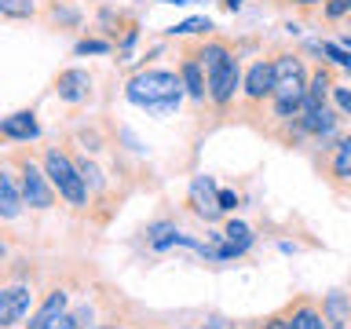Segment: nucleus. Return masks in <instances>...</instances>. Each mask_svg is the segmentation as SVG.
Masks as SVG:
<instances>
[{
	"label": "nucleus",
	"instance_id": "5",
	"mask_svg": "<svg viewBox=\"0 0 351 329\" xmlns=\"http://www.w3.org/2000/svg\"><path fill=\"white\" fill-rule=\"evenodd\" d=\"M33 304H37L33 285H26V282L4 285V289H0V329H15L22 318L33 311Z\"/></svg>",
	"mask_w": 351,
	"mask_h": 329
},
{
	"label": "nucleus",
	"instance_id": "3",
	"mask_svg": "<svg viewBox=\"0 0 351 329\" xmlns=\"http://www.w3.org/2000/svg\"><path fill=\"white\" fill-rule=\"evenodd\" d=\"M307 81H311V73H307L300 55H293V51L274 55V95H271V103H293V106L304 103Z\"/></svg>",
	"mask_w": 351,
	"mask_h": 329
},
{
	"label": "nucleus",
	"instance_id": "9",
	"mask_svg": "<svg viewBox=\"0 0 351 329\" xmlns=\"http://www.w3.org/2000/svg\"><path fill=\"white\" fill-rule=\"evenodd\" d=\"M282 315H285V322H289V329H329L322 307H318L311 296H296Z\"/></svg>",
	"mask_w": 351,
	"mask_h": 329
},
{
	"label": "nucleus",
	"instance_id": "28",
	"mask_svg": "<svg viewBox=\"0 0 351 329\" xmlns=\"http://www.w3.org/2000/svg\"><path fill=\"white\" fill-rule=\"evenodd\" d=\"M73 315V322H77V329H88V322H92V307H77V311H70Z\"/></svg>",
	"mask_w": 351,
	"mask_h": 329
},
{
	"label": "nucleus",
	"instance_id": "41",
	"mask_svg": "<svg viewBox=\"0 0 351 329\" xmlns=\"http://www.w3.org/2000/svg\"><path fill=\"white\" fill-rule=\"evenodd\" d=\"M0 274H4V271H0Z\"/></svg>",
	"mask_w": 351,
	"mask_h": 329
},
{
	"label": "nucleus",
	"instance_id": "15",
	"mask_svg": "<svg viewBox=\"0 0 351 329\" xmlns=\"http://www.w3.org/2000/svg\"><path fill=\"white\" fill-rule=\"evenodd\" d=\"M304 132L307 136H315V139H329L337 132V125H340V110H333V106H311V110H304Z\"/></svg>",
	"mask_w": 351,
	"mask_h": 329
},
{
	"label": "nucleus",
	"instance_id": "29",
	"mask_svg": "<svg viewBox=\"0 0 351 329\" xmlns=\"http://www.w3.org/2000/svg\"><path fill=\"white\" fill-rule=\"evenodd\" d=\"M219 208H223V212H234V208H238V194L234 191H219Z\"/></svg>",
	"mask_w": 351,
	"mask_h": 329
},
{
	"label": "nucleus",
	"instance_id": "34",
	"mask_svg": "<svg viewBox=\"0 0 351 329\" xmlns=\"http://www.w3.org/2000/svg\"><path fill=\"white\" fill-rule=\"evenodd\" d=\"M340 44H344V48L351 51V33H348V37H344V40H340Z\"/></svg>",
	"mask_w": 351,
	"mask_h": 329
},
{
	"label": "nucleus",
	"instance_id": "27",
	"mask_svg": "<svg viewBox=\"0 0 351 329\" xmlns=\"http://www.w3.org/2000/svg\"><path fill=\"white\" fill-rule=\"evenodd\" d=\"M256 329H289V322H285V315H267Z\"/></svg>",
	"mask_w": 351,
	"mask_h": 329
},
{
	"label": "nucleus",
	"instance_id": "1",
	"mask_svg": "<svg viewBox=\"0 0 351 329\" xmlns=\"http://www.w3.org/2000/svg\"><path fill=\"white\" fill-rule=\"evenodd\" d=\"M125 95L132 106H143L150 114H172L183 99V81L172 70H143L128 81Z\"/></svg>",
	"mask_w": 351,
	"mask_h": 329
},
{
	"label": "nucleus",
	"instance_id": "33",
	"mask_svg": "<svg viewBox=\"0 0 351 329\" xmlns=\"http://www.w3.org/2000/svg\"><path fill=\"white\" fill-rule=\"evenodd\" d=\"M161 4H194V0H161Z\"/></svg>",
	"mask_w": 351,
	"mask_h": 329
},
{
	"label": "nucleus",
	"instance_id": "24",
	"mask_svg": "<svg viewBox=\"0 0 351 329\" xmlns=\"http://www.w3.org/2000/svg\"><path fill=\"white\" fill-rule=\"evenodd\" d=\"M73 51L77 55H103V51H110V44L106 40H81Z\"/></svg>",
	"mask_w": 351,
	"mask_h": 329
},
{
	"label": "nucleus",
	"instance_id": "22",
	"mask_svg": "<svg viewBox=\"0 0 351 329\" xmlns=\"http://www.w3.org/2000/svg\"><path fill=\"white\" fill-rule=\"evenodd\" d=\"M143 234H147V241H150L154 249H158L169 234H176V223H172V219H158V223H150L147 230H143Z\"/></svg>",
	"mask_w": 351,
	"mask_h": 329
},
{
	"label": "nucleus",
	"instance_id": "35",
	"mask_svg": "<svg viewBox=\"0 0 351 329\" xmlns=\"http://www.w3.org/2000/svg\"><path fill=\"white\" fill-rule=\"evenodd\" d=\"M92 329H121V326H92Z\"/></svg>",
	"mask_w": 351,
	"mask_h": 329
},
{
	"label": "nucleus",
	"instance_id": "25",
	"mask_svg": "<svg viewBox=\"0 0 351 329\" xmlns=\"http://www.w3.org/2000/svg\"><path fill=\"white\" fill-rule=\"evenodd\" d=\"M333 103H337V110H340V114H348L351 117V88H333Z\"/></svg>",
	"mask_w": 351,
	"mask_h": 329
},
{
	"label": "nucleus",
	"instance_id": "26",
	"mask_svg": "<svg viewBox=\"0 0 351 329\" xmlns=\"http://www.w3.org/2000/svg\"><path fill=\"white\" fill-rule=\"evenodd\" d=\"M44 329H77V322H73V315H70V311H62V315L48 318V326H44Z\"/></svg>",
	"mask_w": 351,
	"mask_h": 329
},
{
	"label": "nucleus",
	"instance_id": "20",
	"mask_svg": "<svg viewBox=\"0 0 351 329\" xmlns=\"http://www.w3.org/2000/svg\"><path fill=\"white\" fill-rule=\"evenodd\" d=\"M37 11V0H0V15L8 19H29Z\"/></svg>",
	"mask_w": 351,
	"mask_h": 329
},
{
	"label": "nucleus",
	"instance_id": "8",
	"mask_svg": "<svg viewBox=\"0 0 351 329\" xmlns=\"http://www.w3.org/2000/svg\"><path fill=\"white\" fill-rule=\"evenodd\" d=\"M186 202H191V208L205 219V223H213V219L223 216V208H219V186L208 180V175H197L191 183V197H186Z\"/></svg>",
	"mask_w": 351,
	"mask_h": 329
},
{
	"label": "nucleus",
	"instance_id": "16",
	"mask_svg": "<svg viewBox=\"0 0 351 329\" xmlns=\"http://www.w3.org/2000/svg\"><path fill=\"white\" fill-rule=\"evenodd\" d=\"M180 81H183V92L191 99H205L208 95V73L197 55H186V59L180 62Z\"/></svg>",
	"mask_w": 351,
	"mask_h": 329
},
{
	"label": "nucleus",
	"instance_id": "32",
	"mask_svg": "<svg viewBox=\"0 0 351 329\" xmlns=\"http://www.w3.org/2000/svg\"><path fill=\"white\" fill-rule=\"evenodd\" d=\"M219 8H223V11H238L241 0H219Z\"/></svg>",
	"mask_w": 351,
	"mask_h": 329
},
{
	"label": "nucleus",
	"instance_id": "21",
	"mask_svg": "<svg viewBox=\"0 0 351 329\" xmlns=\"http://www.w3.org/2000/svg\"><path fill=\"white\" fill-rule=\"evenodd\" d=\"M318 51H322V55H326V59H329V62H333V66H344V70H348V66H351V51L344 48V44H333V40H322V48H318Z\"/></svg>",
	"mask_w": 351,
	"mask_h": 329
},
{
	"label": "nucleus",
	"instance_id": "23",
	"mask_svg": "<svg viewBox=\"0 0 351 329\" xmlns=\"http://www.w3.org/2000/svg\"><path fill=\"white\" fill-rule=\"evenodd\" d=\"M208 29H213L208 19H186V22H180V26H172L169 33H176V37H194V33H208Z\"/></svg>",
	"mask_w": 351,
	"mask_h": 329
},
{
	"label": "nucleus",
	"instance_id": "30",
	"mask_svg": "<svg viewBox=\"0 0 351 329\" xmlns=\"http://www.w3.org/2000/svg\"><path fill=\"white\" fill-rule=\"evenodd\" d=\"M202 329H234V322H227V318H219V315H216V318H208Z\"/></svg>",
	"mask_w": 351,
	"mask_h": 329
},
{
	"label": "nucleus",
	"instance_id": "7",
	"mask_svg": "<svg viewBox=\"0 0 351 329\" xmlns=\"http://www.w3.org/2000/svg\"><path fill=\"white\" fill-rule=\"evenodd\" d=\"M241 88H245V99L252 106L267 103L274 95V59H256L241 77Z\"/></svg>",
	"mask_w": 351,
	"mask_h": 329
},
{
	"label": "nucleus",
	"instance_id": "39",
	"mask_svg": "<svg viewBox=\"0 0 351 329\" xmlns=\"http://www.w3.org/2000/svg\"><path fill=\"white\" fill-rule=\"evenodd\" d=\"M180 329H194V326H180Z\"/></svg>",
	"mask_w": 351,
	"mask_h": 329
},
{
	"label": "nucleus",
	"instance_id": "4",
	"mask_svg": "<svg viewBox=\"0 0 351 329\" xmlns=\"http://www.w3.org/2000/svg\"><path fill=\"white\" fill-rule=\"evenodd\" d=\"M19 183H22V197L29 208H51L55 205V186L44 172V164L33 158H19Z\"/></svg>",
	"mask_w": 351,
	"mask_h": 329
},
{
	"label": "nucleus",
	"instance_id": "2",
	"mask_svg": "<svg viewBox=\"0 0 351 329\" xmlns=\"http://www.w3.org/2000/svg\"><path fill=\"white\" fill-rule=\"evenodd\" d=\"M44 172H48L55 194H59L66 205H73V208L88 205V183H84V175H81V169H77V161L70 154L44 150Z\"/></svg>",
	"mask_w": 351,
	"mask_h": 329
},
{
	"label": "nucleus",
	"instance_id": "6",
	"mask_svg": "<svg viewBox=\"0 0 351 329\" xmlns=\"http://www.w3.org/2000/svg\"><path fill=\"white\" fill-rule=\"evenodd\" d=\"M238 84H241V66H238V55H230L227 62H219L216 70H208V103L227 110L238 95Z\"/></svg>",
	"mask_w": 351,
	"mask_h": 329
},
{
	"label": "nucleus",
	"instance_id": "13",
	"mask_svg": "<svg viewBox=\"0 0 351 329\" xmlns=\"http://www.w3.org/2000/svg\"><path fill=\"white\" fill-rule=\"evenodd\" d=\"M22 208H26V197H22L19 175L0 169V219H19Z\"/></svg>",
	"mask_w": 351,
	"mask_h": 329
},
{
	"label": "nucleus",
	"instance_id": "17",
	"mask_svg": "<svg viewBox=\"0 0 351 329\" xmlns=\"http://www.w3.org/2000/svg\"><path fill=\"white\" fill-rule=\"evenodd\" d=\"M333 70L329 66H318V70L311 73V81H307V95H304V110H311V106H322L326 103V95H333Z\"/></svg>",
	"mask_w": 351,
	"mask_h": 329
},
{
	"label": "nucleus",
	"instance_id": "31",
	"mask_svg": "<svg viewBox=\"0 0 351 329\" xmlns=\"http://www.w3.org/2000/svg\"><path fill=\"white\" fill-rule=\"evenodd\" d=\"M289 4H296V8H318V4H326V0H289Z\"/></svg>",
	"mask_w": 351,
	"mask_h": 329
},
{
	"label": "nucleus",
	"instance_id": "40",
	"mask_svg": "<svg viewBox=\"0 0 351 329\" xmlns=\"http://www.w3.org/2000/svg\"><path fill=\"white\" fill-rule=\"evenodd\" d=\"M348 73H351V66H348Z\"/></svg>",
	"mask_w": 351,
	"mask_h": 329
},
{
	"label": "nucleus",
	"instance_id": "38",
	"mask_svg": "<svg viewBox=\"0 0 351 329\" xmlns=\"http://www.w3.org/2000/svg\"><path fill=\"white\" fill-rule=\"evenodd\" d=\"M234 329H256V326H234Z\"/></svg>",
	"mask_w": 351,
	"mask_h": 329
},
{
	"label": "nucleus",
	"instance_id": "11",
	"mask_svg": "<svg viewBox=\"0 0 351 329\" xmlns=\"http://www.w3.org/2000/svg\"><path fill=\"white\" fill-rule=\"evenodd\" d=\"M252 249V230L241 223V219H230L219 234V249H216V260H234V256H245Z\"/></svg>",
	"mask_w": 351,
	"mask_h": 329
},
{
	"label": "nucleus",
	"instance_id": "42",
	"mask_svg": "<svg viewBox=\"0 0 351 329\" xmlns=\"http://www.w3.org/2000/svg\"><path fill=\"white\" fill-rule=\"evenodd\" d=\"M150 329H154V326H150Z\"/></svg>",
	"mask_w": 351,
	"mask_h": 329
},
{
	"label": "nucleus",
	"instance_id": "18",
	"mask_svg": "<svg viewBox=\"0 0 351 329\" xmlns=\"http://www.w3.org/2000/svg\"><path fill=\"white\" fill-rule=\"evenodd\" d=\"M66 307H70V296H66V289H51L48 296H44V304L29 315V326H26V329H44V326H48V318L62 315Z\"/></svg>",
	"mask_w": 351,
	"mask_h": 329
},
{
	"label": "nucleus",
	"instance_id": "19",
	"mask_svg": "<svg viewBox=\"0 0 351 329\" xmlns=\"http://www.w3.org/2000/svg\"><path fill=\"white\" fill-rule=\"evenodd\" d=\"M322 315H326V322H333V326H348L351 322V296L348 293H326L322 296Z\"/></svg>",
	"mask_w": 351,
	"mask_h": 329
},
{
	"label": "nucleus",
	"instance_id": "10",
	"mask_svg": "<svg viewBox=\"0 0 351 329\" xmlns=\"http://www.w3.org/2000/svg\"><path fill=\"white\" fill-rule=\"evenodd\" d=\"M55 95L62 103H84V99H92V73L88 70H62L55 77Z\"/></svg>",
	"mask_w": 351,
	"mask_h": 329
},
{
	"label": "nucleus",
	"instance_id": "14",
	"mask_svg": "<svg viewBox=\"0 0 351 329\" xmlns=\"http://www.w3.org/2000/svg\"><path fill=\"white\" fill-rule=\"evenodd\" d=\"M0 136H4V139H15V143H29V139H37V136H40L37 114H33V110H19V114L0 117Z\"/></svg>",
	"mask_w": 351,
	"mask_h": 329
},
{
	"label": "nucleus",
	"instance_id": "36",
	"mask_svg": "<svg viewBox=\"0 0 351 329\" xmlns=\"http://www.w3.org/2000/svg\"><path fill=\"white\" fill-rule=\"evenodd\" d=\"M4 252H8V249H4V241H0V260H4Z\"/></svg>",
	"mask_w": 351,
	"mask_h": 329
},
{
	"label": "nucleus",
	"instance_id": "37",
	"mask_svg": "<svg viewBox=\"0 0 351 329\" xmlns=\"http://www.w3.org/2000/svg\"><path fill=\"white\" fill-rule=\"evenodd\" d=\"M329 329H348V326H333V322H329Z\"/></svg>",
	"mask_w": 351,
	"mask_h": 329
},
{
	"label": "nucleus",
	"instance_id": "12",
	"mask_svg": "<svg viewBox=\"0 0 351 329\" xmlns=\"http://www.w3.org/2000/svg\"><path fill=\"white\" fill-rule=\"evenodd\" d=\"M326 175L340 186H351V136H340L326 154Z\"/></svg>",
	"mask_w": 351,
	"mask_h": 329
}]
</instances>
